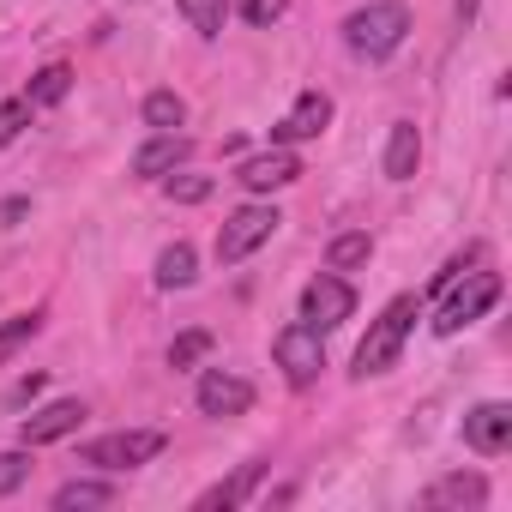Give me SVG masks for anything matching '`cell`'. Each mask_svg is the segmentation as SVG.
Wrapping results in <instances>:
<instances>
[{"instance_id": "ffe728a7", "label": "cell", "mask_w": 512, "mask_h": 512, "mask_svg": "<svg viewBox=\"0 0 512 512\" xmlns=\"http://www.w3.org/2000/svg\"><path fill=\"white\" fill-rule=\"evenodd\" d=\"M67 91H73V67L55 61V67H43V73L31 79V97H25V103H31V109H55V103H67Z\"/></svg>"}, {"instance_id": "cb8c5ba5", "label": "cell", "mask_w": 512, "mask_h": 512, "mask_svg": "<svg viewBox=\"0 0 512 512\" xmlns=\"http://www.w3.org/2000/svg\"><path fill=\"white\" fill-rule=\"evenodd\" d=\"M31 446H19V452H0V500H7V494H19L25 482H31Z\"/></svg>"}, {"instance_id": "5bb4252c", "label": "cell", "mask_w": 512, "mask_h": 512, "mask_svg": "<svg viewBox=\"0 0 512 512\" xmlns=\"http://www.w3.org/2000/svg\"><path fill=\"white\" fill-rule=\"evenodd\" d=\"M187 157H193V139H187V133H157V139L133 157V175H139V181H157V175L181 169Z\"/></svg>"}, {"instance_id": "e0dca14e", "label": "cell", "mask_w": 512, "mask_h": 512, "mask_svg": "<svg viewBox=\"0 0 512 512\" xmlns=\"http://www.w3.org/2000/svg\"><path fill=\"white\" fill-rule=\"evenodd\" d=\"M199 278V260H193V247L187 241H169L157 253V290H187Z\"/></svg>"}, {"instance_id": "30bf717a", "label": "cell", "mask_w": 512, "mask_h": 512, "mask_svg": "<svg viewBox=\"0 0 512 512\" xmlns=\"http://www.w3.org/2000/svg\"><path fill=\"white\" fill-rule=\"evenodd\" d=\"M464 446L482 458H500L512 446V404H476L464 416Z\"/></svg>"}, {"instance_id": "ba28073f", "label": "cell", "mask_w": 512, "mask_h": 512, "mask_svg": "<svg viewBox=\"0 0 512 512\" xmlns=\"http://www.w3.org/2000/svg\"><path fill=\"white\" fill-rule=\"evenodd\" d=\"M235 181H241L247 193H278V187L302 181V157H296L290 145H272V151H260V157H241Z\"/></svg>"}, {"instance_id": "2e32d148", "label": "cell", "mask_w": 512, "mask_h": 512, "mask_svg": "<svg viewBox=\"0 0 512 512\" xmlns=\"http://www.w3.org/2000/svg\"><path fill=\"white\" fill-rule=\"evenodd\" d=\"M260 476H266V464H241V470H235L229 482H217V488H205V494H199L193 506H199V512H217V506L229 512V506H241V500H247L253 488H260Z\"/></svg>"}, {"instance_id": "9a60e30c", "label": "cell", "mask_w": 512, "mask_h": 512, "mask_svg": "<svg viewBox=\"0 0 512 512\" xmlns=\"http://www.w3.org/2000/svg\"><path fill=\"white\" fill-rule=\"evenodd\" d=\"M416 163H422V133H416V121H392V133H386V181H410Z\"/></svg>"}, {"instance_id": "3957f363", "label": "cell", "mask_w": 512, "mask_h": 512, "mask_svg": "<svg viewBox=\"0 0 512 512\" xmlns=\"http://www.w3.org/2000/svg\"><path fill=\"white\" fill-rule=\"evenodd\" d=\"M500 302V272H464L440 290V314H434V332L440 338H458L464 326H476L488 308Z\"/></svg>"}, {"instance_id": "4fadbf2b", "label": "cell", "mask_w": 512, "mask_h": 512, "mask_svg": "<svg viewBox=\"0 0 512 512\" xmlns=\"http://www.w3.org/2000/svg\"><path fill=\"white\" fill-rule=\"evenodd\" d=\"M482 500H488V482H482L476 470H452V476H440V482L422 488V506H428V512H446V506H482Z\"/></svg>"}, {"instance_id": "8fae6325", "label": "cell", "mask_w": 512, "mask_h": 512, "mask_svg": "<svg viewBox=\"0 0 512 512\" xmlns=\"http://www.w3.org/2000/svg\"><path fill=\"white\" fill-rule=\"evenodd\" d=\"M332 127V97L326 91H302L296 97V109L272 127V145H296V139H320Z\"/></svg>"}, {"instance_id": "9c48e42d", "label": "cell", "mask_w": 512, "mask_h": 512, "mask_svg": "<svg viewBox=\"0 0 512 512\" xmlns=\"http://www.w3.org/2000/svg\"><path fill=\"white\" fill-rule=\"evenodd\" d=\"M253 410V386L241 380V374H229V368H205L199 374V416H247Z\"/></svg>"}, {"instance_id": "d6986e66", "label": "cell", "mask_w": 512, "mask_h": 512, "mask_svg": "<svg viewBox=\"0 0 512 512\" xmlns=\"http://www.w3.org/2000/svg\"><path fill=\"white\" fill-rule=\"evenodd\" d=\"M79 506H115V482H91V476H73L55 488V512H79Z\"/></svg>"}, {"instance_id": "ac0fdd59", "label": "cell", "mask_w": 512, "mask_h": 512, "mask_svg": "<svg viewBox=\"0 0 512 512\" xmlns=\"http://www.w3.org/2000/svg\"><path fill=\"white\" fill-rule=\"evenodd\" d=\"M368 253H374V235L368 229H344L326 247V272H356V266H368Z\"/></svg>"}, {"instance_id": "4316f807", "label": "cell", "mask_w": 512, "mask_h": 512, "mask_svg": "<svg viewBox=\"0 0 512 512\" xmlns=\"http://www.w3.org/2000/svg\"><path fill=\"white\" fill-rule=\"evenodd\" d=\"M25 121H31V103L25 97H13V103H0V151H7L19 133H25Z\"/></svg>"}, {"instance_id": "7c38bea8", "label": "cell", "mask_w": 512, "mask_h": 512, "mask_svg": "<svg viewBox=\"0 0 512 512\" xmlns=\"http://www.w3.org/2000/svg\"><path fill=\"white\" fill-rule=\"evenodd\" d=\"M79 422H85V404H79V398H55V404H43L37 416L19 422V440H25V446H49V440L79 434Z\"/></svg>"}, {"instance_id": "52a82bcc", "label": "cell", "mask_w": 512, "mask_h": 512, "mask_svg": "<svg viewBox=\"0 0 512 512\" xmlns=\"http://www.w3.org/2000/svg\"><path fill=\"white\" fill-rule=\"evenodd\" d=\"M272 356H278V368H284L290 386H314L320 368H326V344H320L314 326H284L278 344H272Z\"/></svg>"}, {"instance_id": "d4e9b609", "label": "cell", "mask_w": 512, "mask_h": 512, "mask_svg": "<svg viewBox=\"0 0 512 512\" xmlns=\"http://www.w3.org/2000/svg\"><path fill=\"white\" fill-rule=\"evenodd\" d=\"M205 356H211V332H181L169 344V368H199Z\"/></svg>"}, {"instance_id": "484cf974", "label": "cell", "mask_w": 512, "mask_h": 512, "mask_svg": "<svg viewBox=\"0 0 512 512\" xmlns=\"http://www.w3.org/2000/svg\"><path fill=\"white\" fill-rule=\"evenodd\" d=\"M229 7L247 19V25H260V31H272L284 13H290V0H229Z\"/></svg>"}, {"instance_id": "277c9868", "label": "cell", "mask_w": 512, "mask_h": 512, "mask_svg": "<svg viewBox=\"0 0 512 512\" xmlns=\"http://www.w3.org/2000/svg\"><path fill=\"white\" fill-rule=\"evenodd\" d=\"M278 205H241V211H229L223 217V229H217V260L223 266H241L247 253H260L272 235H278Z\"/></svg>"}, {"instance_id": "8992f818", "label": "cell", "mask_w": 512, "mask_h": 512, "mask_svg": "<svg viewBox=\"0 0 512 512\" xmlns=\"http://www.w3.org/2000/svg\"><path fill=\"white\" fill-rule=\"evenodd\" d=\"M350 314H356V290H350L338 272H320V278L302 290V326H314L320 338H326V332H338Z\"/></svg>"}, {"instance_id": "7402d4cb", "label": "cell", "mask_w": 512, "mask_h": 512, "mask_svg": "<svg viewBox=\"0 0 512 512\" xmlns=\"http://www.w3.org/2000/svg\"><path fill=\"white\" fill-rule=\"evenodd\" d=\"M181 121H187V103H181L175 91H151V97H145V127H151V133H175Z\"/></svg>"}, {"instance_id": "7a4b0ae2", "label": "cell", "mask_w": 512, "mask_h": 512, "mask_svg": "<svg viewBox=\"0 0 512 512\" xmlns=\"http://www.w3.org/2000/svg\"><path fill=\"white\" fill-rule=\"evenodd\" d=\"M404 37H410V7H398V0H368V7H356V13L344 19V43H350V55H362V61L398 55Z\"/></svg>"}, {"instance_id": "83f0119b", "label": "cell", "mask_w": 512, "mask_h": 512, "mask_svg": "<svg viewBox=\"0 0 512 512\" xmlns=\"http://www.w3.org/2000/svg\"><path fill=\"white\" fill-rule=\"evenodd\" d=\"M169 199H181V205L211 199V175H169Z\"/></svg>"}, {"instance_id": "f1b7e54d", "label": "cell", "mask_w": 512, "mask_h": 512, "mask_svg": "<svg viewBox=\"0 0 512 512\" xmlns=\"http://www.w3.org/2000/svg\"><path fill=\"white\" fill-rule=\"evenodd\" d=\"M452 7H458V25H470V19H476V7H482V0H452Z\"/></svg>"}, {"instance_id": "44dd1931", "label": "cell", "mask_w": 512, "mask_h": 512, "mask_svg": "<svg viewBox=\"0 0 512 512\" xmlns=\"http://www.w3.org/2000/svg\"><path fill=\"white\" fill-rule=\"evenodd\" d=\"M175 13L199 31V37H223V19H229V0H175Z\"/></svg>"}, {"instance_id": "6da1fadb", "label": "cell", "mask_w": 512, "mask_h": 512, "mask_svg": "<svg viewBox=\"0 0 512 512\" xmlns=\"http://www.w3.org/2000/svg\"><path fill=\"white\" fill-rule=\"evenodd\" d=\"M416 320H422V302H416V296L386 302V314H380V320L368 326V338L356 344V380L392 374V368H398V356H404V338L416 332Z\"/></svg>"}, {"instance_id": "603a6c76", "label": "cell", "mask_w": 512, "mask_h": 512, "mask_svg": "<svg viewBox=\"0 0 512 512\" xmlns=\"http://www.w3.org/2000/svg\"><path fill=\"white\" fill-rule=\"evenodd\" d=\"M37 332H43V314H13V320H0V362L19 356Z\"/></svg>"}, {"instance_id": "5b68a950", "label": "cell", "mask_w": 512, "mask_h": 512, "mask_svg": "<svg viewBox=\"0 0 512 512\" xmlns=\"http://www.w3.org/2000/svg\"><path fill=\"white\" fill-rule=\"evenodd\" d=\"M163 446H169V440H163V428H121V434H103V440H91L79 458H85V464H97V470H109V476H121V470H139V464H151Z\"/></svg>"}]
</instances>
